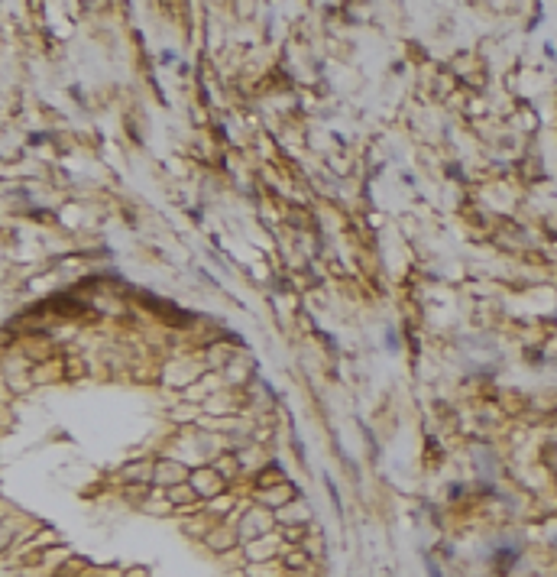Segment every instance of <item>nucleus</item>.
I'll list each match as a JSON object with an SVG mask.
<instances>
[{
    "mask_svg": "<svg viewBox=\"0 0 557 577\" xmlns=\"http://www.w3.org/2000/svg\"><path fill=\"white\" fill-rule=\"evenodd\" d=\"M386 341H389V350H396V347H398V334H396L392 328L386 331Z\"/></svg>",
    "mask_w": 557,
    "mask_h": 577,
    "instance_id": "f257e3e1",
    "label": "nucleus"
}]
</instances>
